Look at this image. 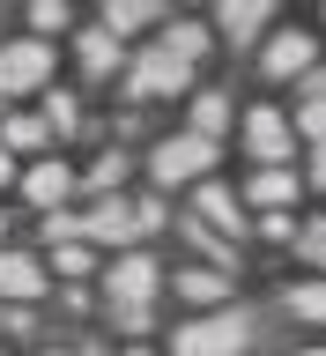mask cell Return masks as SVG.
Returning <instances> with one entry per match:
<instances>
[{
	"mask_svg": "<svg viewBox=\"0 0 326 356\" xmlns=\"http://www.w3.org/2000/svg\"><path fill=\"white\" fill-rule=\"evenodd\" d=\"M186 74H193V67H186V60H171V52L156 44V52H141V60H133L127 89H133V97H171V89H186Z\"/></svg>",
	"mask_w": 326,
	"mask_h": 356,
	"instance_id": "277c9868",
	"label": "cell"
},
{
	"mask_svg": "<svg viewBox=\"0 0 326 356\" xmlns=\"http://www.w3.org/2000/svg\"><path fill=\"white\" fill-rule=\"evenodd\" d=\"M119 178H127V156H104V163L89 171V186H119Z\"/></svg>",
	"mask_w": 326,
	"mask_h": 356,
	"instance_id": "44dd1931",
	"label": "cell"
},
{
	"mask_svg": "<svg viewBox=\"0 0 326 356\" xmlns=\"http://www.w3.org/2000/svg\"><path fill=\"white\" fill-rule=\"evenodd\" d=\"M82 67H89V74H119V44H111V30L82 38Z\"/></svg>",
	"mask_w": 326,
	"mask_h": 356,
	"instance_id": "7c38bea8",
	"label": "cell"
},
{
	"mask_svg": "<svg viewBox=\"0 0 326 356\" xmlns=\"http://www.w3.org/2000/svg\"><path fill=\"white\" fill-rule=\"evenodd\" d=\"M267 74H311V38L304 30H282L267 44Z\"/></svg>",
	"mask_w": 326,
	"mask_h": 356,
	"instance_id": "ba28073f",
	"label": "cell"
},
{
	"mask_svg": "<svg viewBox=\"0 0 326 356\" xmlns=\"http://www.w3.org/2000/svg\"><path fill=\"white\" fill-rule=\"evenodd\" d=\"M44 134H52L44 119H8V134H0V149H38Z\"/></svg>",
	"mask_w": 326,
	"mask_h": 356,
	"instance_id": "e0dca14e",
	"label": "cell"
},
{
	"mask_svg": "<svg viewBox=\"0 0 326 356\" xmlns=\"http://www.w3.org/2000/svg\"><path fill=\"white\" fill-rule=\"evenodd\" d=\"M178 289H186V297H222L215 275H178Z\"/></svg>",
	"mask_w": 326,
	"mask_h": 356,
	"instance_id": "7402d4cb",
	"label": "cell"
},
{
	"mask_svg": "<svg viewBox=\"0 0 326 356\" xmlns=\"http://www.w3.org/2000/svg\"><path fill=\"white\" fill-rule=\"evenodd\" d=\"M222 119H230V104H222V97H200V104H193V127H200V141H215V134H222Z\"/></svg>",
	"mask_w": 326,
	"mask_h": 356,
	"instance_id": "ac0fdd59",
	"label": "cell"
},
{
	"mask_svg": "<svg viewBox=\"0 0 326 356\" xmlns=\"http://www.w3.org/2000/svg\"><path fill=\"white\" fill-rule=\"evenodd\" d=\"M44 289V267L22 260V252H0V297H38Z\"/></svg>",
	"mask_w": 326,
	"mask_h": 356,
	"instance_id": "9c48e42d",
	"label": "cell"
},
{
	"mask_svg": "<svg viewBox=\"0 0 326 356\" xmlns=\"http://www.w3.org/2000/svg\"><path fill=\"white\" fill-rule=\"evenodd\" d=\"M0 186H8V149H0Z\"/></svg>",
	"mask_w": 326,
	"mask_h": 356,
	"instance_id": "cb8c5ba5",
	"label": "cell"
},
{
	"mask_svg": "<svg viewBox=\"0 0 326 356\" xmlns=\"http://www.w3.org/2000/svg\"><path fill=\"white\" fill-rule=\"evenodd\" d=\"M44 127H60V134H74V97H44Z\"/></svg>",
	"mask_w": 326,
	"mask_h": 356,
	"instance_id": "d6986e66",
	"label": "cell"
},
{
	"mask_svg": "<svg viewBox=\"0 0 326 356\" xmlns=\"http://www.w3.org/2000/svg\"><path fill=\"white\" fill-rule=\"evenodd\" d=\"M200 44H208V30H193V22L163 30V52H171V60H200Z\"/></svg>",
	"mask_w": 326,
	"mask_h": 356,
	"instance_id": "9a60e30c",
	"label": "cell"
},
{
	"mask_svg": "<svg viewBox=\"0 0 326 356\" xmlns=\"http://www.w3.org/2000/svg\"><path fill=\"white\" fill-rule=\"evenodd\" d=\"M82 230H89V238H127V230H133V216L119 208V200H111V208H97V216L82 222Z\"/></svg>",
	"mask_w": 326,
	"mask_h": 356,
	"instance_id": "5bb4252c",
	"label": "cell"
},
{
	"mask_svg": "<svg viewBox=\"0 0 326 356\" xmlns=\"http://www.w3.org/2000/svg\"><path fill=\"white\" fill-rule=\"evenodd\" d=\"M289 312H304V319H319V282H304L297 297H289Z\"/></svg>",
	"mask_w": 326,
	"mask_h": 356,
	"instance_id": "603a6c76",
	"label": "cell"
},
{
	"mask_svg": "<svg viewBox=\"0 0 326 356\" xmlns=\"http://www.w3.org/2000/svg\"><path fill=\"white\" fill-rule=\"evenodd\" d=\"M252 341V319L245 312H215V319H193V327H178L171 356H238Z\"/></svg>",
	"mask_w": 326,
	"mask_h": 356,
	"instance_id": "6da1fadb",
	"label": "cell"
},
{
	"mask_svg": "<svg viewBox=\"0 0 326 356\" xmlns=\"http://www.w3.org/2000/svg\"><path fill=\"white\" fill-rule=\"evenodd\" d=\"M208 163H215V141H200V134H186V141H163V149L149 156L156 186H178V178H200Z\"/></svg>",
	"mask_w": 326,
	"mask_h": 356,
	"instance_id": "3957f363",
	"label": "cell"
},
{
	"mask_svg": "<svg viewBox=\"0 0 326 356\" xmlns=\"http://www.w3.org/2000/svg\"><path fill=\"white\" fill-rule=\"evenodd\" d=\"M200 208H208V216H215L222 230H245V208H238L230 193H222V186H208V193H200Z\"/></svg>",
	"mask_w": 326,
	"mask_h": 356,
	"instance_id": "2e32d148",
	"label": "cell"
},
{
	"mask_svg": "<svg viewBox=\"0 0 326 356\" xmlns=\"http://www.w3.org/2000/svg\"><path fill=\"white\" fill-rule=\"evenodd\" d=\"M149 297H156V260L149 252H133V260L111 267V305H119V327H149Z\"/></svg>",
	"mask_w": 326,
	"mask_h": 356,
	"instance_id": "7a4b0ae2",
	"label": "cell"
},
{
	"mask_svg": "<svg viewBox=\"0 0 326 356\" xmlns=\"http://www.w3.org/2000/svg\"><path fill=\"white\" fill-rule=\"evenodd\" d=\"M44 67H52V52H44V44H0V97L38 89V82H44Z\"/></svg>",
	"mask_w": 326,
	"mask_h": 356,
	"instance_id": "5b68a950",
	"label": "cell"
},
{
	"mask_svg": "<svg viewBox=\"0 0 326 356\" xmlns=\"http://www.w3.org/2000/svg\"><path fill=\"white\" fill-rule=\"evenodd\" d=\"M74 193V171H67V163H38V171H30V200H38V208H52V200H67Z\"/></svg>",
	"mask_w": 326,
	"mask_h": 356,
	"instance_id": "30bf717a",
	"label": "cell"
},
{
	"mask_svg": "<svg viewBox=\"0 0 326 356\" xmlns=\"http://www.w3.org/2000/svg\"><path fill=\"white\" fill-rule=\"evenodd\" d=\"M127 356H149V349H127Z\"/></svg>",
	"mask_w": 326,
	"mask_h": 356,
	"instance_id": "d4e9b609",
	"label": "cell"
},
{
	"mask_svg": "<svg viewBox=\"0 0 326 356\" xmlns=\"http://www.w3.org/2000/svg\"><path fill=\"white\" fill-rule=\"evenodd\" d=\"M30 22H38V30H60L67 8H60V0H30Z\"/></svg>",
	"mask_w": 326,
	"mask_h": 356,
	"instance_id": "ffe728a7",
	"label": "cell"
},
{
	"mask_svg": "<svg viewBox=\"0 0 326 356\" xmlns=\"http://www.w3.org/2000/svg\"><path fill=\"white\" fill-rule=\"evenodd\" d=\"M267 15H275V0H215V22L230 44H252L267 30Z\"/></svg>",
	"mask_w": 326,
	"mask_h": 356,
	"instance_id": "8992f818",
	"label": "cell"
},
{
	"mask_svg": "<svg viewBox=\"0 0 326 356\" xmlns=\"http://www.w3.org/2000/svg\"><path fill=\"white\" fill-rule=\"evenodd\" d=\"M245 141H252V156L275 163V156H289V119L282 111H252V119H245Z\"/></svg>",
	"mask_w": 326,
	"mask_h": 356,
	"instance_id": "52a82bcc",
	"label": "cell"
},
{
	"mask_svg": "<svg viewBox=\"0 0 326 356\" xmlns=\"http://www.w3.org/2000/svg\"><path fill=\"white\" fill-rule=\"evenodd\" d=\"M156 8H163V0H111L104 22L111 30H141V22H156Z\"/></svg>",
	"mask_w": 326,
	"mask_h": 356,
	"instance_id": "8fae6325",
	"label": "cell"
},
{
	"mask_svg": "<svg viewBox=\"0 0 326 356\" xmlns=\"http://www.w3.org/2000/svg\"><path fill=\"white\" fill-rule=\"evenodd\" d=\"M252 200L282 208V200H297V178H289V171H260V178H252Z\"/></svg>",
	"mask_w": 326,
	"mask_h": 356,
	"instance_id": "4fadbf2b",
	"label": "cell"
}]
</instances>
